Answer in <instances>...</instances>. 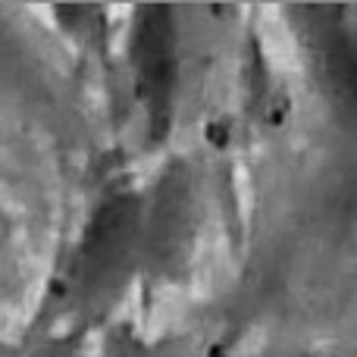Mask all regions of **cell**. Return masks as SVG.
I'll return each mask as SVG.
<instances>
[{
    "instance_id": "2",
    "label": "cell",
    "mask_w": 357,
    "mask_h": 357,
    "mask_svg": "<svg viewBox=\"0 0 357 357\" xmlns=\"http://www.w3.org/2000/svg\"><path fill=\"white\" fill-rule=\"evenodd\" d=\"M135 100L142 104L151 135L163 138L173 119L176 85H178V38L173 10L144 6L135 13V29L129 44Z\"/></svg>"
},
{
    "instance_id": "1",
    "label": "cell",
    "mask_w": 357,
    "mask_h": 357,
    "mask_svg": "<svg viewBox=\"0 0 357 357\" xmlns=\"http://www.w3.org/2000/svg\"><path fill=\"white\" fill-rule=\"evenodd\" d=\"M142 197L113 188L91 207L60 276V307L88 314L119 289L142 245Z\"/></svg>"
},
{
    "instance_id": "4",
    "label": "cell",
    "mask_w": 357,
    "mask_h": 357,
    "mask_svg": "<svg viewBox=\"0 0 357 357\" xmlns=\"http://www.w3.org/2000/svg\"><path fill=\"white\" fill-rule=\"evenodd\" d=\"M13 273H16V245H13V226L0 207V291H6Z\"/></svg>"
},
{
    "instance_id": "6",
    "label": "cell",
    "mask_w": 357,
    "mask_h": 357,
    "mask_svg": "<svg viewBox=\"0 0 357 357\" xmlns=\"http://www.w3.org/2000/svg\"><path fill=\"white\" fill-rule=\"evenodd\" d=\"M35 357H73V345H69V342H50L47 348H41V351H38Z\"/></svg>"
},
{
    "instance_id": "7",
    "label": "cell",
    "mask_w": 357,
    "mask_h": 357,
    "mask_svg": "<svg viewBox=\"0 0 357 357\" xmlns=\"http://www.w3.org/2000/svg\"><path fill=\"white\" fill-rule=\"evenodd\" d=\"M0 357H16V354H13L10 345H3V342H0Z\"/></svg>"
},
{
    "instance_id": "5",
    "label": "cell",
    "mask_w": 357,
    "mask_h": 357,
    "mask_svg": "<svg viewBox=\"0 0 357 357\" xmlns=\"http://www.w3.org/2000/svg\"><path fill=\"white\" fill-rule=\"evenodd\" d=\"M107 357H185L178 351H169V348L160 345H144V342H116V345L107 351Z\"/></svg>"
},
{
    "instance_id": "3",
    "label": "cell",
    "mask_w": 357,
    "mask_h": 357,
    "mask_svg": "<svg viewBox=\"0 0 357 357\" xmlns=\"http://www.w3.org/2000/svg\"><path fill=\"white\" fill-rule=\"evenodd\" d=\"M307 44L329 104L357 126V25L345 10H307Z\"/></svg>"
}]
</instances>
